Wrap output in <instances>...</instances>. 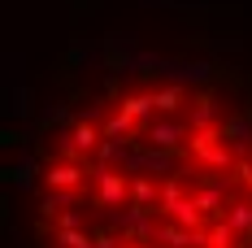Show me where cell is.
Masks as SVG:
<instances>
[{
    "label": "cell",
    "instance_id": "obj_1",
    "mask_svg": "<svg viewBox=\"0 0 252 248\" xmlns=\"http://www.w3.org/2000/svg\"><path fill=\"white\" fill-rule=\"evenodd\" d=\"M4 152L9 248H252V44L165 22L70 35Z\"/></svg>",
    "mask_w": 252,
    "mask_h": 248
}]
</instances>
